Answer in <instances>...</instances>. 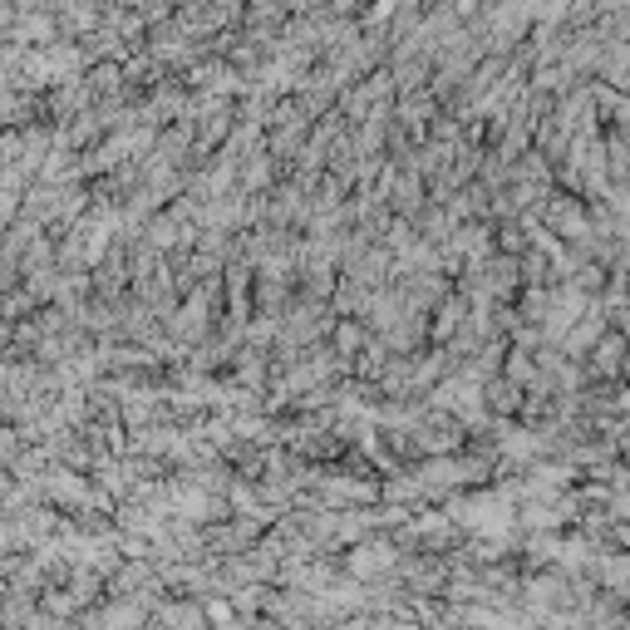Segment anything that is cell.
Returning a JSON list of instances; mask_svg holds the SVG:
<instances>
[{"instance_id":"1","label":"cell","mask_w":630,"mask_h":630,"mask_svg":"<svg viewBox=\"0 0 630 630\" xmlns=\"http://www.w3.org/2000/svg\"><path fill=\"white\" fill-rule=\"evenodd\" d=\"M389 567H399V552H389L384 542H370V547H360L355 557H350V572H355V581H365V576H380V572H389Z\"/></svg>"},{"instance_id":"2","label":"cell","mask_w":630,"mask_h":630,"mask_svg":"<svg viewBox=\"0 0 630 630\" xmlns=\"http://www.w3.org/2000/svg\"><path fill=\"white\" fill-rule=\"evenodd\" d=\"M158 626H163V630H202L207 621H202L197 601H188V606H163V601H158Z\"/></svg>"},{"instance_id":"3","label":"cell","mask_w":630,"mask_h":630,"mask_svg":"<svg viewBox=\"0 0 630 630\" xmlns=\"http://www.w3.org/2000/svg\"><path fill=\"white\" fill-rule=\"evenodd\" d=\"M596 370H601V375H616V370H621V335L601 340V350H596Z\"/></svg>"},{"instance_id":"4","label":"cell","mask_w":630,"mask_h":630,"mask_svg":"<svg viewBox=\"0 0 630 630\" xmlns=\"http://www.w3.org/2000/svg\"><path fill=\"white\" fill-rule=\"evenodd\" d=\"M576 168H586V148H576ZM591 173H601V148L591 143Z\"/></svg>"}]
</instances>
